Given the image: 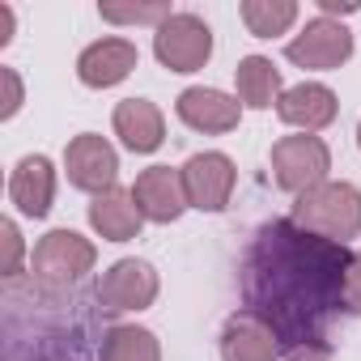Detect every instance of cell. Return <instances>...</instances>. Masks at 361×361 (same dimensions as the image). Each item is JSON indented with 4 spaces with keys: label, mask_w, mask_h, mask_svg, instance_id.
<instances>
[{
    "label": "cell",
    "mask_w": 361,
    "mask_h": 361,
    "mask_svg": "<svg viewBox=\"0 0 361 361\" xmlns=\"http://www.w3.org/2000/svg\"><path fill=\"white\" fill-rule=\"evenodd\" d=\"M0 243H5V259H0V272H5L9 281L13 276H22V230H18V221H0Z\"/></svg>",
    "instance_id": "22"
},
{
    "label": "cell",
    "mask_w": 361,
    "mask_h": 361,
    "mask_svg": "<svg viewBox=\"0 0 361 361\" xmlns=\"http://www.w3.org/2000/svg\"><path fill=\"white\" fill-rule=\"evenodd\" d=\"M289 361H327V348H293Z\"/></svg>",
    "instance_id": "27"
},
{
    "label": "cell",
    "mask_w": 361,
    "mask_h": 361,
    "mask_svg": "<svg viewBox=\"0 0 361 361\" xmlns=\"http://www.w3.org/2000/svg\"><path fill=\"white\" fill-rule=\"evenodd\" d=\"M285 56L298 64V68H310V73H331L340 68L348 56H353V30L344 22H331V18H310L285 47Z\"/></svg>",
    "instance_id": "7"
},
{
    "label": "cell",
    "mask_w": 361,
    "mask_h": 361,
    "mask_svg": "<svg viewBox=\"0 0 361 361\" xmlns=\"http://www.w3.org/2000/svg\"><path fill=\"white\" fill-rule=\"evenodd\" d=\"M276 348H281V340L251 310L234 314L221 331V361H276Z\"/></svg>",
    "instance_id": "16"
},
{
    "label": "cell",
    "mask_w": 361,
    "mask_h": 361,
    "mask_svg": "<svg viewBox=\"0 0 361 361\" xmlns=\"http://www.w3.org/2000/svg\"><path fill=\"white\" fill-rule=\"evenodd\" d=\"M102 22H115V26H161L170 18V5H98Z\"/></svg>",
    "instance_id": "21"
},
{
    "label": "cell",
    "mask_w": 361,
    "mask_h": 361,
    "mask_svg": "<svg viewBox=\"0 0 361 361\" xmlns=\"http://www.w3.org/2000/svg\"><path fill=\"white\" fill-rule=\"evenodd\" d=\"M111 123H115V136L123 140V149H132V153H157L166 140V115L149 98H123L115 106Z\"/></svg>",
    "instance_id": "15"
},
{
    "label": "cell",
    "mask_w": 361,
    "mask_h": 361,
    "mask_svg": "<svg viewBox=\"0 0 361 361\" xmlns=\"http://www.w3.org/2000/svg\"><path fill=\"white\" fill-rule=\"evenodd\" d=\"M344 310L361 314V251H353L348 272H344Z\"/></svg>",
    "instance_id": "23"
},
{
    "label": "cell",
    "mask_w": 361,
    "mask_h": 361,
    "mask_svg": "<svg viewBox=\"0 0 361 361\" xmlns=\"http://www.w3.org/2000/svg\"><path fill=\"white\" fill-rule=\"evenodd\" d=\"M157 298V272L149 259H115L102 281H98V306L102 310H115V314H128V310H149Z\"/></svg>",
    "instance_id": "8"
},
{
    "label": "cell",
    "mask_w": 361,
    "mask_h": 361,
    "mask_svg": "<svg viewBox=\"0 0 361 361\" xmlns=\"http://www.w3.org/2000/svg\"><path fill=\"white\" fill-rule=\"evenodd\" d=\"M153 56L170 73H200L213 56V30L196 13H170L153 30Z\"/></svg>",
    "instance_id": "5"
},
{
    "label": "cell",
    "mask_w": 361,
    "mask_h": 361,
    "mask_svg": "<svg viewBox=\"0 0 361 361\" xmlns=\"http://www.w3.org/2000/svg\"><path fill=\"white\" fill-rule=\"evenodd\" d=\"M327 170H331V149L314 132L281 136L272 145V178H276V188L289 192V196H302V192L327 183Z\"/></svg>",
    "instance_id": "3"
},
{
    "label": "cell",
    "mask_w": 361,
    "mask_h": 361,
    "mask_svg": "<svg viewBox=\"0 0 361 361\" xmlns=\"http://www.w3.org/2000/svg\"><path fill=\"white\" fill-rule=\"evenodd\" d=\"M64 174L77 192H90V196H102V192H115V178H119V153L106 136L98 132H81L68 140L64 149Z\"/></svg>",
    "instance_id": "6"
},
{
    "label": "cell",
    "mask_w": 361,
    "mask_h": 361,
    "mask_svg": "<svg viewBox=\"0 0 361 361\" xmlns=\"http://www.w3.org/2000/svg\"><path fill=\"white\" fill-rule=\"evenodd\" d=\"M90 226H94V234L106 238V243H132V238L140 234L145 217H140L132 192L115 188V192L94 196V204H90Z\"/></svg>",
    "instance_id": "17"
},
{
    "label": "cell",
    "mask_w": 361,
    "mask_h": 361,
    "mask_svg": "<svg viewBox=\"0 0 361 361\" xmlns=\"http://www.w3.org/2000/svg\"><path fill=\"white\" fill-rule=\"evenodd\" d=\"M0 81H5V106H0V119H13L22 111V77L13 68H0Z\"/></svg>",
    "instance_id": "24"
},
{
    "label": "cell",
    "mask_w": 361,
    "mask_h": 361,
    "mask_svg": "<svg viewBox=\"0 0 361 361\" xmlns=\"http://www.w3.org/2000/svg\"><path fill=\"white\" fill-rule=\"evenodd\" d=\"M336 111H340L336 94H331L327 85H319V81L289 85V90L281 94V102H276L281 123L302 128V132H323L327 123H336Z\"/></svg>",
    "instance_id": "14"
},
{
    "label": "cell",
    "mask_w": 361,
    "mask_h": 361,
    "mask_svg": "<svg viewBox=\"0 0 361 361\" xmlns=\"http://www.w3.org/2000/svg\"><path fill=\"white\" fill-rule=\"evenodd\" d=\"M132 200L140 209L145 221H157V226H170L183 217L188 204V188H183V170H170V166H149L136 174L132 183Z\"/></svg>",
    "instance_id": "10"
},
{
    "label": "cell",
    "mask_w": 361,
    "mask_h": 361,
    "mask_svg": "<svg viewBox=\"0 0 361 361\" xmlns=\"http://www.w3.org/2000/svg\"><path fill=\"white\" fill-rule=\"evenodd\" d=\"M293 226L319 234V238H331V243H348L361 234V192L353 183H336V178H327V183L302 192L293 200V213H289Z\"/></svg>",
    "instance_id": "2"
},
{
    "label": "cell",
    "mask_w": 361,
    "mask_h": 361,
    "mask_svg": "<svg viewBox=\"0 0 361 361\" xmlns=\"http://www.w3.org/2000/svg\"><path fill=\"white\" fill-rule=\"evenodd\" d=\"M94 259H98V251L90 238H81L77 230H51L35 247V281H39V289L60 293V289L77 285L94 268Z\"/></svg>",
    "instance_id": "4"
},
{
    "label": "cell",
    "mask_w": 361,
    "mask_h": 361,
    "mask_svg": "<svg viewBox=\"0 0 361 361\" xmlns=\"http://www.w3.org/2000/svg\"><path fill=\"white\" fill-rule=\"evenodd\" d=\"M234 85H238V102L255 106V111H268L272 102H281V68L268 60V56H247L238 60L234 68Z\"/></svg>",
    "instance_id": "18"
},
{
    "label": "cell",
    "mask_w": 361,
    "mask_h": 361,
    "mask_svg": "<svg viewBox=\"0 0 361 361\" xmlns=\"http://www.w3.org/2000/svg\"><path fill=\"white\" fill-rule=\"evenodd\" d=\"M9 43H13V9L0 5V47H9Z\"/></svg>",
    "instance_id": "26"
},
{
    "label": "cell",
    "mask_w": 361,
    "mask_h": 361,
    "mask_svg": "<svg viewBox=\"0 0 361 361\" xmlns=\"http://www.w3.org/2000/svg\"><path fill=\"white\" fill-rule=\"evenodd\" d=\"M174 115L183 119L192 132H204V136H226L238 128L243 119V102L221 94V90H209V85H192L174 98Z\"/></svg>",
    "instance_id": "11"
},
{
    "label": "cell",
    "mask_w": 361,
    "mask_h": 361,
    "mask_svg": "<svg viewBox=\"0 0 361 361\" xmlns=\"http://www.w3.org/2000/svg\"><path fill=\"white\" fill-rule=\"evenodd\" d=\"M357 149H361V123H357Z\"/></svg>",
    "instance_id": "28"
},
{
    "label": "cell",
    "mask_w": 361,
    "mask_h": 361,
    "mask_svg": "<svg viewBox=\"0 0 361 361\" xmlns=\"http://www.w3.org/2000/svg\"><path fill=\"white\" fill-rule=\"evenodd\" d=\"M357 9H361L357 0H319V13H323V18H331V13L344 18V13H357Z\"/></svg>",
    "instance_id": "25"
},
{
    "label": "cell",
    "mask_w": 361,
    "mask_h": 361,
    "mask_svg": "<svg viewBox=\"0 0 361 361\" xmlns=\"http://www.w3.org/2000/svg\"><path fill=\"white\" fill-rule=\"evenodd\" d=\"M9 200H13V209L22 217H35V221L51 213V204H56V166H51V157L30 153V157H22L13 166V174H9Z\"/></svg>",
    "instance_id": "12"
},
{
    "label": "cell",
    "mask_w": 361,
    "mask_h": 361,
    "mask_svg": "<svg viewBox=\"0 0 361 361\" xmlns=\"http://www.w3.org/2000/svg\"><path fill=\"white\" fill-rule=\"evenodd\" d=\"M102 361H161V344L149 327L136 323H119L102 336Z\"/></svg>",
    "instance_id": "19"
},
{
    "label": "cell",
    "mask_w": 361,
    "mask_h": 361,
    "mask_svg": "<svg viewBox=\"0 0 361 361\" xmlns=\"http://www.w3.org/2000/svg\"><path fill=\"white\" fill-rule=\"evenodd\" d=\"M353 251L293 221H268L243 259V298L281 344L327 348V323L344 310Z\"/></svg>",
    "instance_id": "1"
},
{
    "label": "cell",
    "mask_w": 361,
    "mask_h": 361,
    "mask_svg": "<svg viewBox=\"0 0 361 361\" xmlns=\"http://www.w3.org/2000/svg\"><path fill=\"white\" fill-rule=\"evenodd\" d=\"M136 64H140L136 43H128V39H98V43H90V47L77 56V77H81V85H90V90H111V85H119Z\"/></svg>",
    "instance_id": "13"
},
{
    "label": "cell",
    "mask_w": 361,
    "mask_h": 361,
    "mask_svg": "<svg viewBox=\"0 0 361 361\" xmlns=\"http://www.w3.org/2000/svg\"><path fill=\"white\" fill-rule=\"evenodd\" d=\"M238 170L226 153H192L183 161V188H188V204L200 213H221L234 196Z\"/></svg>",
    "instance_id": "9"
},
{
    "label": "cell",
    "mask_w": 361,
    "mask_h": 361,
    "mask_svg": "<svg viewBox=\"0 0 361 361\" xmlns=\"http://www.w3.org/2000/svg\"><path fill=\"white\" fill-rule=\"evenodd\" d=\"M238 18L255 39H276L298 22V5L293 0H243Z\"/></svg>",
    "instance_id": "20"
}]
</instances>
